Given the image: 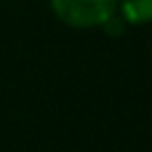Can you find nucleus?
Returning <instances> with one entry per match:
<instances>
[{"instance_id":"f03ea898","label":"nucleus","mask_w":152,"mask_h":152,"mask_svg":"<svg viewBox=\"0 0 152 152\" xmlns=\"http://www.w3.org/2000/svg\"><path fill=\"white\" fill-rule=\"evenodd\" d=\"M121 17L129 25L152 23V0H119Z\"/></svg>"},{"instance_id":"7ed1b4c3","label":"nucleus","mask_w":152,"mask_h":152,"mask_svg":"<svg viewBox=\"0 0 152 152\" xmlns=\"http://www.w3.org/2000/svg\"><path fill=\"white\" fill-rule=\"evenodd\" d=\"M125 21H123V17L119 15V13H115L113 17H108L104 23H102V29L108 34V36H121L123 31H125Z\"/></svg>"},{"instance_id":"f257e3e1","label":"nucleus","mask_w":152,"mask_h":152,"mask_svg":"<svg viewBox=\"0 0 152 152\" xmlns=\"http://www.w3.org/2000/svg\"><path fill=\"white\" fill-rule=\"evenodd\" d=\"M50 9L65 25L92 29L119 11V0H50Z\"/></svg>"}]
</instances>
